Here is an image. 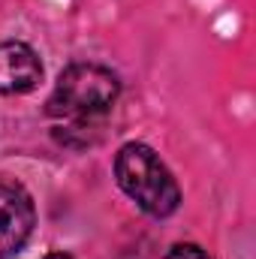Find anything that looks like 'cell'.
I'll return each mask as SVG.
<instances>
[{
    "mask_svg": "<svg viewBox=\"0 0 256 259\" xmlns=\"http://www.w3.org/2000/svg\"><path fill=\"white\" fill-rule=\"evenodd\" d=\"M46 259H72V256H66V253H49Z\"/></svg>",
    "mask_w": 256,
    "mask_h": 259,
    "instance_id": "6",
    "label": "cell"
},
{
    "mask_svg": "<svg viewBox=\"0 0 256 259\" xmlns=\"http://www.w3.org/2000/svg\"><path fill=\"white\" fill-rule=\"evenodd\" d=\"M42 64L24 42H0V94H27L39 84Z\"/></svg>",
    "mask_w": 256,
    "mask_h": 259,
    "instance_id": "4",
    "label": "cell"
},
{
    "mask_svg": "<svg viewBox=\"0 0 256 259\" xmlns=\"http://www.w3.org/2000/svg\"><path fill=\"white\" fill-rule=\"evenodd\" d=\"M36 223L30 193L9 178H0V259L18 253Z\"/></svg>",
    "mask_w": 256,
    "mask_h": 259,
    "instance_id": "3",
    "label": "cell"
},
{
    "mask_svg": "<svg viewBox=\"0 0 256 259\" xmlns=\"http://www.w3.org/2000/svg\"><path fill=\"white\" fill-rule=\"evenodd\" d=\"M169 259H211L199 244H175L169 250Z\"/></svg>",
    "mask_w": 256,
    "mask_h": 259,
    "instance_id": "5",
    "label": "cell"
},
{
    "mask_svg": "<svg viewBox=\"0 0 256 259\" xmlns=\"http://www.w3.org/2000/svg\"><path fill=\"white\" fill-rule=\"evenodd\" d=\"M115 175H118L121 190L151 217H166L181 202V190H178L172 172L142 142H130L118 151Z\"/></svg>",
    "mask_w": 256,
    "mask_h": 259,
    "instance_id": "2",
    "label": "cell"
},
{
    "mask_svg": "<svg viewBox=\"0 0 256 259\" xmlns=\"http://www.w3.org/2000/svg\"><path fill=\"white\" fill-rule=\"evenodd\" d=\"M118 91L121 84L112 69L97 64H72L61 72L55 84L49 115L64 121L69 130H84L112 109Z\"/></svg>",
    "mask_w": 256,
    "mask_h": 259,
    "instance_id": "1",
    "label": "cell"
}]
</instances>
